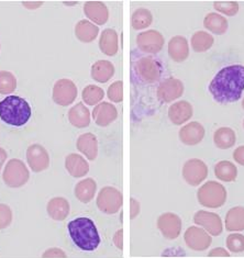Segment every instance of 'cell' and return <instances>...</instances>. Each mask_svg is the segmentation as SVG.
<instances>
[{
    "mask_svg": "<svg viewBox=\"0 0 244 258\" xmlns=\"http://www.w3.org/2000/svg\"><path fill=\"white\" fill-rule=\"evenodd\" d=\"M17 88V79L15 75L7 71H0V94L8 95L14 93Z\"/></svg>",
    "mask_w": 244,
    "mask_h": 258,
    "instance_id": "d590c367",
    "label": "cell"
},
{
    "mask_svg": "<svg viewBox=\"0 0 244 258\" xmlns=\"http://www.w3.org/2000/svg\"><path fill=\"white\" fill-rule=\"evenodd\" d=\"M93 118L99 126H108L118 118V110L110 102H100L93 110Z\"/></svg>",
    "mask_w": 244,
    "mask_h": 258,
    "instance_id": "5bb4252c",
    "label": "cell"
},
{
    "mask_svg": "<svg viewBox=\"0 0 244 258\" xmlns=\"http://www.w3.org/2000/svg\"><path fill=\"white\" fill-rule=\"evenodd\" d=\"M84 14L90 21L102 26L108 21L109 11L107 6L101 2H87L84 5Z\"/></svg>",
    "mask_w": 244,
    "mask_h": 258,
    "instance_id": "2e32d148",
    "label": "cell"
},
{
    "mask_svg": "<svg viewBox=\"0 0 244 258\" xmlns=\"http://www.w3.org/2000/svg\"><path fill=\"white\" fill-rule=\"evenodd\" d=\"M213 7L217 11L229 17L235 16L239 11V4L236 2H216L213 4Z\"/></svg>",
    "mask_w": 244,
    "mask_h": 258,
    "instance_id": "8d00e7d4",
    "label": "cell"
},
{
    "mask_svg": "<svg viewBox=\"0 0 244 258\" xmlns=\"http://www.w3.org/2000/svg\"><path fill=\"white\" fill-rule=\"evenodd\" d=\"M99 48L107 56H114L118 53V33L113 29L103 30L99 39Z\"/></svg>",
    "mask_w": 244,
    "mask_h": 258,
    "instance_id": "44dd1931",
    "label": "cell"
},
{
    "mask_svg": "<svg viewBox=\"0 0 244 258\" xmlns=\"http://www.w3.org/2000/svg\"><path fill=\"white\" fill-rule=\"evenodd\" d=\"M66 257L65 253H63L62 250L58 249V248H51L48 249L45 254H43V257Z\"/></svg>",
    "mask_w": 244,
    "mask_h": 258,
    "instance_id": "b9f144b4",
    "label": "cell"
},
{
    "mask_svg": "<svg viewBox=\"0 0 244 258\" xmlns=\"http://www.w3.org/2000/svg\"><path fill=\"white\" fill-rule=\"evenodd\" d=\"M228 248L233 253H240L244 250V236L242 234H231L227 238Z\"/></svg>",
    "mask_w": 244,
    "mask_h": 258,
    "instance_id": "f35d334b",
    "label": "cell"
},
{
    "mask_svg": "<svg viewBox=\"0 0 244 258\" xmlns=\"http://www.w3.org/2000/svg\"><path fill=\"white\" fill-rule=\"evenodd\" d=\"M208 174V168L206 164L200 159H189L182 168V176L185 180L192 186H197L206 179Z\"/></svg>",
    "mask_w": 244,
    "mask_h": 258,
    "instance_id": "8fae6325",
    "label": "cell"
},
{
    "mask_svg": "<svg viewBox=\"0 0 244 258\" xmlns=\"http://www.w3.org/2000/svg\"><path fill=\"white\" fill-rule=\"evenodd\" d=\"M243 126H244V121H243Z\"/></svg>",
    "mask_w": 244,
    "mask_h": 258,
    "instance_id": "c3c4849f",
    "label": "cell"
},
{
    "mask_svg": "<svg viewBox=\"0 0 244 258\" xmlns=\"http://www.w3.org/2000/svg\"><path fill=\"white\" fill-rule=\"evenodd\" d=\"M48 216L56 221H62L70 213V205L64 198H54L47 205Z\"/></svg>",
    "mask_w": 244,
    "mask_h": 258,
    "instance_id": "83f0119b",
    "label": "cell"
},
{
    "mask_svg": "<svg viewBox=\"0 0 244 258\" xmlns=\"http://www.w3.org/2000/svg\"><path fill=\"white\" fill-rule=\"evenodd\" d=\"M235 133L230 127H220L218 128L215 133V137H213V141H215V144L219 149L227 150L232 147L235 144Z\"/></svg>",
    "mask_w": 244,
    "mask_h": 258,
    "instance_id": "4dcf8cb0",
    "label": "cell"
},
{
    "mask_svg": "<svg viewBox=\"0 0 244 258\" xmlns=\"http://www.w3.org/2000/svg\"><path fill=\"white\" fill-rule=\"evenodd\" d=\"M204 26L210 32L217 35H221L227 32L229 24L223 16L212 12V14H208L205 17Z\"/></svg>",
    "mask_w": 244,
    "mask_h": 258,
    "instance_id": "4316f807",
    "label": "cell"
},
{
    "mask_svg": "<svg viewBox=\"0 0 244 258\" xmlns=\"http://www.w3.org/2000/svg\"><path fill=\"white\" fill-rule=\"evenodd\" d=\"M185 239L187 245L195 250H204L211 244V237L199 227H189L186 231Z\"/></svg>",
    "mask_w": 244,
    "mask_h": 258,
    "instance_id": "e0dca14e",
    "label": "cell"
},
{
    "mask_svg": "<svg viewBox=\"0 0 244 258\" xmlns=\"http://www.w3.org/2000/svg\"><path fill=\"white\" fill-rule=\"evenodd\" d=\"M77 149L89 159H95L98 154V142L93 133H85L77 140Z\"/></svg>",
    "mask_w": 244,
    "mask_h": 258,
    "instance_id": "cb8c5ba5",
    "label": "cell"
},
{
    "mask_svg": "<svg viewBox=\"0 0 244 258\" xmlns=\"http://www.w3.org/2000/svg\"><path fill=\"white\" fill-rule=\"evenodd\" d=\"M233 158L235 159L236 163L244 166V146H240L234 151L233 153Z\"/></svg>",
    "mask_w": 244,
    "mask_h": 258,
    "instance_id": "60d3db41",
    "label": "cell"
},
{
    "mask_svg": "<svg viewBox=\"0 0 244 258\" xmlns=\"http://www.w3.org/2000/svg\"><path fill=\"white\" fill-rule=\"evenodd\" d=\"M184 94V85L176 78H166L160 83L157 87L156 95L158 100L164 103L172 102L178 99Z\"/></svg>",
    "mask_w": 244,
    "mask_h": 258,
    "instance_id": "30bf717a",
    "label": "cell"
},
{
    "mask_svg": "<svg viewBox=\"0 0 244 258\" xmlns=\"http://www.w3.org/2000/svg\"><path fill=\"white\" fill-rule=\"evenodd\" d=\"M69 120L72 125L78 128L87 127L90 123V112L83 102H78L69 112Z\"/></svg>",
    "mask_w": 244,
    "mask_h": 258,
    "instance_id": "7402d4cb",
    "label": "cell"
},
{
    "mask_svg": "<svg viewBox=\"0 0 244 258\" xmlns=\"http://www.w3.org/2000/svg\"><path fill=\"white\" fill-rule=\"evenodd\" d=\"M205 137V127L199 122H191L179 131V139L186 145H196Z\"/></svg>",
    "mask_w": 244,
    "mask_h": 258,
    "instance_id": "ac0fdd59",
    "label": "cell"
},
{
    "mask_svg": "<svg viewBox=\"0 0 244 258\" xmlns=\"http://www.w3.org/2000/svg\"><path fill=\"white\" fill-rule=\"evenodd\" d=\"M215 173L219 179L231 182L235 180V178L237 176V169L232 163L222 161L216 165Z\"/></svg>",
    "mask_w": 244,
    "mask_h": 258,
    "instance_id": "836d02e7",
    "label": "cell"
},
{
    "mask_svg": "<svg viewBox=\"0 0 244 258\" xmlns=\"http://www.w3.org/2000/svg\"><path fill=\"white\" fill-rule=\"evenodd\" d=\"M107 95L111 101L115 103L121 102L122 99H124V84H122V82L117 81L109 86Z\"/></svg>",
    "mask_w": 244,
    "mask_h": 258,
    "instance_id": "74e56055",
    "label": "cell"
},
{
    "mask_svg": "<svg viewBox=\"0 0 244 258\" xmlns=\"http://www.w3.org/2000/svg\"><path fill=\"white\" fill-rule=\"evenodd\" d=\"M69 234L76 247L83 251H94L100 244V235L93 220L77 218L67 225Z\"/></svg>",
    "mask_w": 244,
    "mask_h": 258,
    "instance_id": "7a4b0ae2",
    "label": "cell"
},
{
    "mask_svg": "<svg viewBox=\"0 0 244 258\" xmlns=\"http://www.w3.org/2000/svg\"><path fill=\"white\" fill-rule=\"evenodd\" d=\"M152 21H153V17H152L151 11L145 8L137 9L133 12L131 18V23L134 30H143L149 28Z\"/></svg>",
    "mask_w": 244,
    "mask_h": 258,
    "instance_id": "d6a6232c",
    "label": "cell"
},
{
    "mask_svg": "<svg viewBox=\"0 0 244 258\" xmlns=\"http://www.w3.org/2000/svg\"><path fill=\"white\" fill-rule=\"evenodd\" d=\"M114 75V66L109 60H98L91 66V77L97 83L105 84Z\"/></svg>",
    "mask_w": 244,
    "mask_h": 258,
    "instance_id": "603a6c76",
    "label": "cell"
},
{
    "mask_svg": "<svg viewBox=\"0 0 244 258\" xmlns=\"http://www.w3.org/2000/svg\"><path fill=\"white\" fill-rule=\"evenodd\" d=\"M225 226L231 232L244 230V208L235 207L227 213Z\"/></svg>",
    "mask_w": 244,
    "mask_h": 258,
    "instance_id": "f546056e",
    "label": "cell"
},
{
    "mask_svg": "<svg viewBox=\"0 0 244 258\" xmlns=\"http://www.w3.org/2000/svg\"><path fill=\"white\" fill-rule=\"evenodd\" d=\"M27 158L30 167L35 173H40V171L46 169L50 164V157H48L46 150L39 144L29 147L27 151Z\"/></svg>",
    "mask_w": 244,
    "mask_h": 258,
    "instance_id": "7c38bea8",
    "label": "cell"
},
{
    "mask_svg": "<svg viewBox=\"0 0 244 258\" xmlns=\"http://www.w3.org/2000/svg\"><path fill=\"white\" fill-rule=\"evenodd\" d=\"M140 210V205L138 204L137 200L134 199H131V218H136L138 216V212Z\"/></svg>",
    "mask_w": 244,
    "mask_h": 258,
    "instance_id": "7bdbcfd3",
    "label": "cell"
},
{
    "mask_svg": "<svg viewBox=\"0 0 244 258\" xmlns=\"http://www.w3.org/2000/svg\"><path fill=\"white\" fill-rule=\"evenodd\" d=\"M157 225L164 236L167 238H176L180 233L181 221L174 213H164L158 218Z\"/></svg>",
    "mask_w": 244,
    "mask_h": 258,
    "instance_id": "4fadbf2b",
    "label": "cell"
},
{
    "mask_svg": "<svg viewBox=\"0 0 244 258\" xmlns=\"http://www.w3.org/2000/svg\"><path fill=\"white\" fill-rule=\"evenodd\" d=\"M168 55L174 62L181 63L187 59L189 55V46L186 38L176 35L168 42Z\"/></svg>",
    "mask_w": 244,
    "mask_h": 258,
    "instance_id": "ffe728a7",
    "label": "cell"
},
{
    "mask_svg": "<svg viewBox=\"0 0 244 258\" xmlns=\"http://www.w3.org/2000/svg\"><path fill=\"white\" fill-rule=\"evenodd\" d=\"M121 237H122V230L118 231V233H117V234H115V236H114V243H115V245H117V246H118L119 248L122 247Z\"/></svg>",
    "mask_w": 244,
    "mask_h": 258,
    "instance_id": "f6af8a7d",
    "label": "cell"
},
{
    "mask_svg": "<svg viewBox=\"0 0 244 258\" xmlns=\"http://www.w3.org/2000/svg\"><path fill=\"white\" fill-rule=\"evenodd\" d=\"M191 42L192 47L195 52L203 53L210 50L211 46L213 45V42H215V39H213V36L208 32L198 31L193 34Z\"/></svg>",
    "mask_w": 244,
    "mask_h": 258,
    "instance_id": "1f68e13d",
    "label": "cell"
},
{
    "mask_svg": "<svg viewBox=\"0 0 244 258\" xmlns=\"http://www.w3.org/2000/svg\"><path fill=\"white\" fill-rule=\"evenodd\" d=\"M103 97H105V91L95 85H89L87 87H85L82 93L83 100L88 106L99 104V102L103 99Z\"/></svg>",
    "mask_w": 244,
    "mask_h": 258,
    "instance_id": "e575fe53",
    "label": "cell"
},
{
    "mask_svg": "<svg viewBox=\"0 0 244 258\" xmlns=\"http://www.w3.org/2000/svg\"><path fill=\"white\" fill-rule=\"evenodd\" d=\"M96 188V182L91 178H87V179H84L81 182H78L75 188V195L77 199L87 204V202L94 199Z\"/></svg>",
    "mask_w": 244,
    "mask_h": 258,
    "instance_id": "f1b7e54d",
    "label": "cell"
},
{
    "mask_svg": "<svg viewBox=\"0 0 244 258\" xmlns=\"http://www.w3.org/2000/svg\"><path fill=\"white\" fill-rule=\"evenodd\" d=\"M99 33L98 27L93 22L87 20H81L75 27V35L76 38L84 43L93 42Z\"/></svg>",
    "mask_w": 244,
    "mask_h": 258,
    "instance_id": "484cf974",
    "label": "cell"
},
{
    "mask_svg": "<svg viewBox=\"0 0 244 258\" xmlns=\"http://www.w3.org/2000/svg\"><path fill=\"white\" fill-rule=\"evenodd\" d=\"M198 200L207 208H219L227 199V191L220 183L209 181L198 190Z\"/></svg>",
    "mask_w": 244,
    "mask_h": 258,
    "instance_id": "5b68a950",
    "label": "cell"
},
{
    "mask_svg": "<svg viewBox=\"0 0 244 258\" xmlns=\"http://www.w3.org/2000/svg\"><path fill=\"white\" fill-rule=\"evenodd\" d=\"M195 222L204 226L205 229L210 232L212 235H219L222 232L221 219L216 213H210L207 211H199L195 216Z\"/></svg>",
    "mask_w": 244,
    "mask_h": 258,
    "instance_id": "d6986e66",
    "label": "cell"
},
{
    "mask_svg": "<svg viewBox=\"0 0 244 258\" xmlns=\"http://www.w3.org/2000/svg\"><path fill=\"white\" fill-rule=\"evenodd\" d=\"M53 100L62 107L70 106L75 101L77 97V87L71 79H59L54 84L52 91Z\"/></svg>",
    "mask_w": 244,
    "mask_h": 258,
    "instance_id": "52a82bcc",
    "label": "cell"
},
{
    "mask_svg": "<svg viewBox=\"0 0 244 258\" xmlns=\"http://www.w3.org/2000/svg\"><path fill=\"white\" fill-rule=\"evenodd\" d=\"M4 181L11 188H19L29 180V170L20 159H11L4 170Z\"/></svg>",
    "mask_w": 244,
    "mask_h": 258,
    "instance_id": "8992f818",
    "label": "cell"
},
{
    "mask_svg": "<svg viewBox=\"0 0 244 258\" xmlns=\"http://www.w3.org/2000/svg\"><path fill=\"white\" fill-rule=\"evenodd\" d=\"M6 159H7V153H6V151L4 149L0 147V170H2Z\"/></svg>",
    "mask_w": 244,
    "mask_h": 258,
    "instance_id": "ee69618b",
    "label": "cell"
},
{
    "mask_svg": "<svg viewBox=\"0 0 244 258\" xmlns=\"http://www.w3.org/2000/svg\"><path fill=\"white\" fill-rule=\"evenodd\" d=\"M97 206L103 213L113 214L118 212L122 206V195L113 187H105L98 195Z\"/></svg>",
    "mask_w": 244,
    "mask_h": 258,
    "instance_id": "ba28073f",
    "label": "cell"
},
{
    "mask_svg": "<svg viewBox=\"0 0 244 258\" xmlns=\"http://www.w3.org/2000/svg\"><path fill=\"white\" fill-rule=\"evenodd\" d=\"M216 254H219V255H224V256L229 255L228 253H225L223 248H215V250H213V253H211V254H209V255H216Z\"/></svg>",
    "mask_w": 244,
    "mask_h": 258,
    "instance_id": "bcb514c9",
    "label": "cell"
},
{
    "mask_svg": "<svg viewBox=\"0 0 244 258\" xmlns=\"http://www.w3.org/2000/svg\"><path fill=\"white\" fill-rule=\"evenodd\" d=\"M194 109L188 101L181 100L175 102L168 109V118L176 125L184 124L193 116Z\"/></svg>",
    "mask_w": 244,
    "mask_h": 258,
    "instance_id": "9a60e30c",
    "label": "cell"
},
{
    "mask_svg": "<svg viewBox=\"0 0 244 258\" xmlns=\"http://www.w3.org/2000/svg\"><path fill=\"white\" fill-rule=\"evenodd\" d=\"M213 99L219 103H233L244 91V66L230 65L217 73L209 85Z\"/></svg>",
    "mask_w": 244,
    "mask_h": 258,
    "instance_id": "6da1fadb",
    "label": "cell"
},
{
    "mask_svg": "<svg viewBox=\"0 0 244 258\" xmlns=\"http://www.w3.org/2000/svg\"><path fill=\"white\" fill-rule=\"evenodd\" d=\"M31 108L27 100L18 96H8L0 101V119L11 126H22L31 118Z\"/></svg>",
    "mask_w": 244,
    "mask_h": 258,
    "instance_id": "3957f363",
    "label": "cell"
},
{
    "mask_svg": "<svg viewBox=\"0 0 244 258\" xmlns=\"http://www.w3.org/2000/svg\"><path fill=\"white\" fill-rule=\"evenodd\" d=\"M242 107H243V109H244V99H243V101H242Z\"/></svg>",
    "mask_w": 244,
    "mask_h": 258,
    "instance_id": "7dc6e473",
    "label": "cell"
},
{
    "mask_svg": "<svg viewBox=\"0 0 244 258\" xmlns=\"http://www.w3.org/2000/svg\"><path fill=\"white\" fill-rule=\"evenodd\" d=\"M137 45L143 53L157 54L164 46V38L156 30H149L137 36Z\"/></svg>",
    "mask_w": 244,
    "mask_h": 258,
    "instance_id": "9c48e42d",
    "label": "cell"
},
{
    "mask_svg": "<svg viewBox=\"0 0 244 258\" xmlns=\"http://www.w3.org/2000/svg\"><path fill=\"white\" fill-rule=\"evenodd\" d=\"M66 169L73 177H83L89 171V165L85 159L77 154H71L66 157Z\"/></svg>",
    "mask_w": 244,
    "mask_h": 258,
    "instance_id": "d4e9b609",
    "label": "cell"
},
{
    "mask_svg": "<svg viewBox=\"0 0 244 258\" xmlns=\"http://www.w3.org/2000/svg\"><path fill=\"white\" fill-rule=\"evenodd\" d=\"M12 220V213L10 208L6 205H0V230L9 226Z\"/></svg>",
    "mask_w": 244,
    "mask_h": 258,
    "instance_id": "ab89813d",
    "label": "cell"
},
{
    "mask_svg": "<svg viewBox=\"0 0 244 258\" xmlns=\"http://www.w3.org/2000/svg\"><path fill=\"white\" fill-rule=\"evenodd\" d=\"M133 73L139 82L143 84H154L163 75V66L153 56H140L133 62Z\"/></svg>",
    "mask_w": 244,
    "mask_h": 258,
    "instance_id": "277c9868",
    "label": "cell"
}]
</instances>
